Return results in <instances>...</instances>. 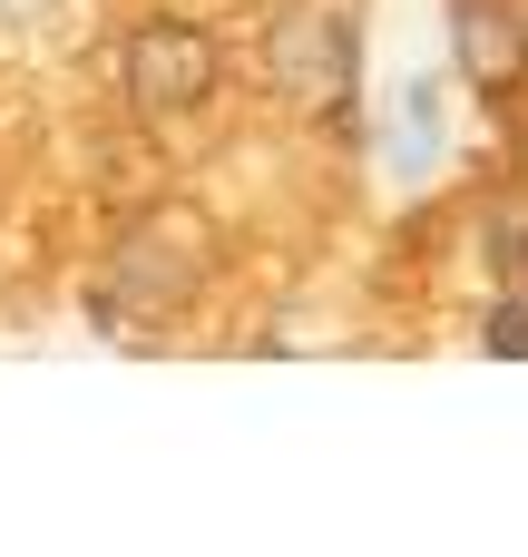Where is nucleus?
I'll return each mask as SVG.
<instances>
[{"label":"nucleus","instance_id":"4","mask_svg":"<svg viewBox=\"0 0 528 557\" xmlns=\"http://www.w3.org/2000/svg\"><path fill=\"white\" fill-rule=\"evenodd\" d=\"M451 39H461V69L480 98H509L528 78V10L509 0H451Z\"/></svg>","mask_w":528,"mask_h":557},{"label":"nucleus","instance_id":"5","mask_svg":"<svg viewBox=\"0 0 528 557\" xmlns=\"http://www.w3.org/2000/svg\"><path fill=\"white\" fill-rule=\"evenodd\" d=\"M480 352H500V362H528V284H509V294L480 313Z\"/></svg>","mask_w":528,"mask_h":557},{"label":"nucleus","instance_id":"6","mask_svg":"<svg viewBox=\"0 0 528 557\" xmlns=\"http://www.w3.org/2000/svg\"><path fill=\"white\" fill-rule=\"evenodd\" d=\"M490 264H500L509 284H528V215H500V225H490Z\"/></svg>","mask_w":528,"mask_h":557},{"label":"nucleus","instance_id":"2","mask_svg":"<svg viewBox=\"0 0 528 557\" xmlns=\"http://www.w3.org/2000/svg\"><path fill=\"white\" fill-rule=\"evenodd\" d=\"M216 39L196 29V20H147L137 39H127V108L137 117H186V108H206L216 98Z\"/></svg>","mask_w":528,"mask_h":557},{"label":"nucleus","instance_id":"3","mask_svg":"<svg viewBox=\"0 0 528 557\" xmlns=\"http://www.w3.org/2000/svg\"><path fill=\"white\" fill-rule=\"evenodd\" d=\"M176 235H186V225H137V235L108 255L98 304H108V313H176V304L196 294V264H206L196 245L176 255Z\"/></svg>","mask_w":528,"mask_h":557},{"label":"nucleus","instance_id":"1","mask_svg":"<svg viewBox=\"0 0 528 557\" xmlns=\"http://www.w3.org/2000/svg\"><path fill=\"white\" fill-rule=\"evenodd\" d=\"M265 78H274V98H294V108H314V117H353V78H363V49H353V20L333 10V0H294V10H274V29H265Z\"/></svg>","mask_w":528,"mask_h":557},{"label":"nucleus","instance_id":"7","mask_svg":"<svg viewBox=\"0 0 528 557\" xmlns=\"http://www.w3.org/2000/svg\"><path fill=\"white\" fill-rule=\"evenodd\" d=\"M509 147H519V166H528V117H519V127H509Z\"/></svg>","mask_w":528,"mask_h":557}]
</instances>
